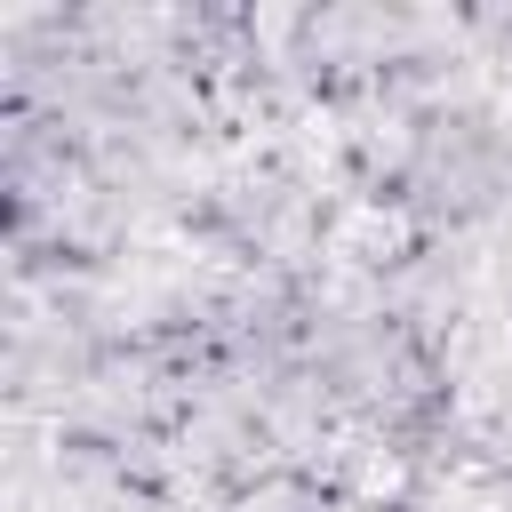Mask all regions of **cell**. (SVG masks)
Here are the masks:
<instances>
[{
    "label": "cell",
    "instance_id": "1",
    "mask_svg": "<svg viewBox=\"0 0 512 512\" xmlns=\"http://www.w3.org/2000/svg\"><path fill=\"white\" fill-rule=\"evenodd\" d=\"M408 248V224L392 216V208H352L344 224H336V256H352V264H384V256H400Z\"/></svg>",
    "mask_w": 512,
    "mask_h": 512
}]
</instances>
